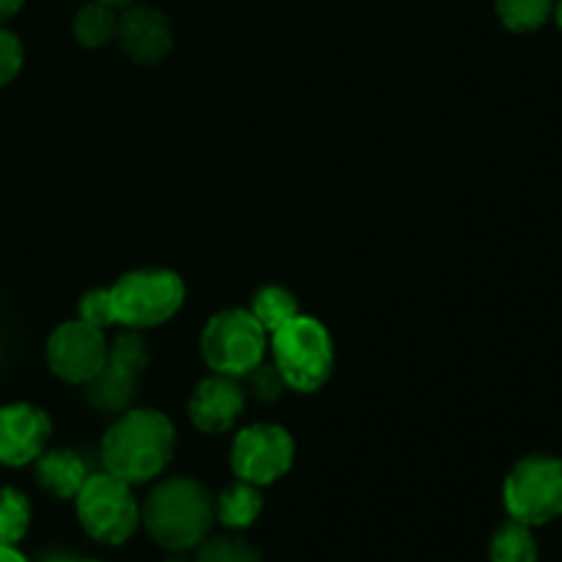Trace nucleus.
I'll return each mask as SVG.
<instances>
[{
	"mask_svg": "<svg viewBox=\"0 0 562 562\" xmlns=\"http://www.w3.org/2000/svg\"><path fill=\"white\" fill-rule=\"evenodd\" d=\"M176 450V428L157 409L121 412L102 439L104 472L130 486L154 481L168 470Z\"/></svg>",
	"mask_w": 562,
	"mask_h": 562,
	"instance_id": "f257e3e1",
	"label": "nucleus"
},
{
	"mask_svg": "<svg viewBox=\"0 0 562 562\" xmlns=\"http://www.w3.org/2000/svg\"><path fill=\"white\" fill-rule=\"evenodd\" d=\"M217 521L214 497L195 477H168L157 483L140 505V525L168 552H192L201 547Z\"/></svg>",
	"mask_w": 562,
	"mask_h": 562,
	"instance_id": "f03ea898",
	"label": "nucleus"
},
{
	"mask_svg": "<svg viewBox=\"0 0 562 562\" xmlns=\"http://www.w3.org/2000/svg\"><path fill=\"white\" fill-rule=\"evenodd\" d=\"M269 355L285 387L294 393H316L333 376V335L318 318L305 316V313L269 335Z\"/></svg>",
	"mask_w": 562,
	"mask_h": 562,
	"instance_id": "7ed1b4c3",
	"label": "nucleus"
},
{
	"mask_svg": "<svg viewBox=\"0 0 562 562\" xmlns=\"http://www.w3.org/2000/svg\"><path fill=\"white\" fill-rule=\"evenodd\" d=\"M187 296L184 280L170 269L148 267L126 272L110 285L115 324L126 329H151L170 322L181 311Z\"/></svg>",
	"mask_w": 562,
	"mask_h": 562,
	"instance_id": "20e7f679",
	"label": "nucleus"
},
{
	"mask_svg": "<svg viewBox=\"0 0 562 562\" xmlns=\"http://www.w3.org/2000/svg\"><path fill=\"white\" fill-rule=\"evenodd\" d=\"M269 351V333L245 307L220 311L206 322L201 333L203 362L212 373L245 379L256 371Z\"/></svg>",
	"mask_w": 562,
	"mask_h": 562,
	"instance_id": "39448f33",
	"label": "nucleus"
},
{
	"mask_svg": "<svg viewBox=\"0 0 562 562\" xmlns=\"http://www.w3.org/2000/svg\"><path fill=\"white\" fill-rule=\"evenodd\" d=\"M75 508L82 530L108 547H121L140 527V505L132 486L110 472L88 475L86 486L75 497Z\"/></svg>",
	"mask_w": 562,
	"mask_h": 562,
	"instance_id": "423d86ee",
	"label": "nucleus"
},
{
	"mask_svg": "<svg viewBox=\"0 0 562 562\" xmlns=\"http://www.w3.org/2000/svg\"><path fill=\"white\" fill-rule=\"evenodd\" d=\"M503 505L510 519L541 527L562 516V459L536 453L514 464L503 483Z\"/></svg>",
	"mask_w": 562,
	"mask_h": 562,
	"instance_id": "0eeeda50",
	"label": "nucleus"
},
{
	"mask_svg": "<svg viewBox=\"0 0 562 562\" xmlns=\"http://www.w3.org/2000/svg\"><path fill=\"white\" fill-rule=\"evenodd\" d=\"M294 453L296 445L283 426L258 423L236 434L231 445V470L236 481H247L258 488L272 486L289 475L294 467Z\"/></svg>",
	"mask_w": 562,
	"mask_h": 562,
	"instance_id": "6e6552de",
	"label": "nucleus"
},
{
	"mask_svg": "<svg viewBox=\"0 0 562 562\" xmlns=\"http://www.w3.org/2000/svg\"><path fill=\"white\" fill-rule=\"evenodd\" d=\"M148 360H151V355H148L140 333H135V329L121 333L110 344L102 371L88 382V401L99 412H113V415L130 409L137 393V379L146 371Z\"/></svg>",
	"mask_w": 562,
	"mask_h": 562,
	"instance_id": "1a4fd4ad",
	"label": "nucleus"
},
{
	"mask_svg": "<svg viewBox=\"0 0 562 562\" xmlns=\"http://www.w3.org/2000/svg\"><path fill=\"white\" fill-rule=\"evenodd\" d=\"M104 329L91 327L82 318L55 327L47 338V366L69 384H88L108 360Z\"/></svg>",
	"mask_w": 562,
	"mask_h": 562,
	"instance_id": "9d476101",
	"label": "nucleus"
},
{
	"mask_svg": "<svg viewBox=\"0 0 562 562\" xmlns=\"http://www.w3.org/2000/svg\"><path fill=\"white\" fill-rule=\"evenodd\" d=\"M115 44L132 64L157 66L173 49V27L168 16L154 5L132 3L119 14Z\"/></svg>",
	"mask_w": 562,
	"mask_h": 562,
	"instance_id": "9b49d317",
	"label": "nucleus"
},
{
	"mask_svg": "<svg viewBox=\"0 0 562 562\" xmlns=\"http://www.w3.org/2000/svg\"><path fill=\"white\" fill-rule=\"evenodd\" d=\"M53 423L33 404L0 406V464L27 467L47 450Z\"/></svg>",
	"mask_w": 562,
	"mask_h": 562,
	"instance_id": "f8f14e48",
	"label": "nucleus"
},
{
	"mask_svg": "<svg viewBox=\"0 0 562 562\" xmlns=\"http://www.w3.org/2000/svg\"><path fill=\"white\" fill-rule=\"evenodd\" d=\"M247 395L239 379L220 376L212 373L203 379L190 398V420L198 431L203 434H225L228 428L236 426L241 415H245Z\"/></svg>",
	"mask_w": 562,
	"mask_h": 562,
	"instance_id": "ddd939ff",
	"label": "nucleus"
},
{
	"mask_svg": "<svg viewBox=\"0 0 562 562\" xmlns=\"http://www.w3.org/2000/svg\"><path fill=\"white\" fill-rule=\"evenodd\" d=\"M36 483L58 499H75L88 481V464L75 450H44L36 461Z\"/></svg>",
	"mask_w": 562,
	"mask_h": 562,
	"instance_id": "4468645a",
	"label": "nucleus"
},
{
	"mask_svg": "<svg viewBox=\"0 0 562 562\" xmlns=\"http://www.w3.org/2000/svg\"><path fill=\"white\" fill-rule=\"evenodd\" d=\"M263 514V497L261 488L252 486L247 481H236L234 486L225 488L217 499H214V516L225 530H247L256 525Z\"/></svg>",
	"mask_w": 562,
	"mask_h": 562,
	"instance_id": "2eb2a0df",
	"label": "nucleus"
},
{
	"mask_svg": "<svg viewBox=\"0 0 562 562\" xmlns=\"http://www.w3.org/2000/svg\"><path fill=\"white\" fill-rule=\"evenodd\" d=\"M488 560L492 562H538V541L532 527L508 519L494 530L488 543Z\"/></svg>",
	"mask_w": 562,
	"mask_h": 562,
	"instance_id": "dca6fc26",
	"label": "nucleus"
},
{
	"mask_svg": "<svg viewBox=\"0 0 562 562\" xmlns=\"http://www.w3.org/2000/svg\"><path fill=\"white\" fill-rule=\"evenodd\" d=\"M247 311L258 318L263 329L269 335L278 327H283L285 322H291L294 316H300V307H296V296L291 294L283 285H263L252 294V302Z\"/></svg>",
	"mask_w": 562,
	"mask_h": 562,
	"instance_id": "f3484780",
	"label": "nucleus"
},
{
	"mask_svg": "<svg viewBox=\"0 0 562 562\" xmlns=\"http://www.w3.org/2000/svg\"><path fill=\"white\" fill-rule=\"evenodd\" d=\"M75 38L88 49H99L104 44L115 42V27H119V14L110 5L91 0L82 5L75 16Z\"/></svg>",
	"mask_w": 562,
	"mask_h": 562,
	"instance_id": "a211bd4d",
	"label": "nucleus"
},
{
	"mask_svg": "<svg viewBox=\"0 0 562 562\" xmlns=\"http://www.w3.org/2000/svg\"><path fill=\"white\" fill-rule=\"evenodd\" d=\"M558 0H494L499 22L514 33H532L547 25Z\"/></svg>",
	"mask_w": 562,
	"mask_h": 562,
	"instance_id": "6ab92c4d",
	"label": "nucleus"
},
{
	"mask_svg": "<svg viewBox=\"0 0 562 562\" xmlns=\"http://www.w3.org/2000/svg\"><path fill=\"white\" fill-rule=\"evenodd\" d=\"M31 527V503L16 488H0V547H16Z\"/></svg>",
	"mask_w": 562,
	"mask_h": 562,
	"instance_id": "aec40b11",
	"label": "nucleus"
},
{
	"mask_svg": "<svg viewBox=\"0 0 562 562\" xmlns=\"http://www.w3.org/2000/svg\"><path fill=\"white\" fill-rule=\"evenodd\" d=\"M192 562H263L261 552L241 536H209Z\"/></svg>",
	"mask_w": 562,
	"mask_h": 562,
	"instance_id": "412c9836",
	"label": "nucleus"
},
{
	"mask_svg": "<svg viewBox=\"0 0 562 562\" xmlns=\"http://www.w3.org/2000/svg\"><path fill=\"white\" fill-rule=\"evenodd\" d=\"M77 318L99 329H108L115 324V307L110 300V289H93L77 305Z\"/></svg>",
	"mask_w": 562,
	"mask_h": 562,
	"instance_id": "4be33fe9",
	"label": "nucleus"
},
{
	"mask_svg": "<svg viewBox=\"0 0 562 562\" xmlns=\"http://www.w3.org/2000/svg\"><path fill=\"white\" fill-rule=\"evenodd\" d=\"M22 60H25V49L16 33L0 25V88L9 86L16 75L22 71Z\"/></svg>",
	"mask_w": 562,
	"mask_h": 562,
	"instance_id": "5701e85b",
	"label": "nucleus"
},
{
	"mask_svg": "<svg viewBox=\"0 0 562 562\" xmlns=\"http://www.w3.org/2000/svg\"><path fill=\"white\" fill-rule=\"evenodd\" d=\"M245 379H250L252 390H256V395L261 401L280 398V393H283V387H285V382H283V379H280L278 368L267 366V362H261V366H258L256 371L247 373Z\"/></svg>",
	"mask_w": 562,
	"mask_h": 562,
	"instance_id": "b1692460",
	"label": "nucleus"
},
{
	"mask_svg": "<svg viewBox=\"0 0 562 562\" xmlns=\"http://www.w3.org/2000/svg\"><path fill=\"white\" fill-rule=\"evenodd\" d=\"M22 5H25V0H0V25H3L5 20H11Z\"/></svg>",
	"mask_w": 562,
	"mask_h": 562,
	"instance_id": "393cba45",
	"label": "nucleus"
},
{
	"mask_svg": "<svg viewBox=\"0 0 562 562\" xmlns=\"http://www.w3.org/2000/svg\"><path fill=\"white\" fill-rule=\"evenodd\" d=\"M0 562H27V558L16 547H0Z\"/></svg>",
	"mask_w": 562,
	"mask_h": 562,
	"instance_id": "a878e982",
	"label": "nucleus"
},
{
	"mask_svg": "<svg viewBox=\"0 0 562 562\" xmlns=\"http://www.w3.org/2000/svg\"><path fill=\"white\" fill-rule=\"evenodd\" d=\"M97 3L110 5V9H126V5H132L135 0H97Z\"/></svg>",
	"mask_w": 562,
	"mask_h": 562,
	"instance_id": "bb28decb",
	"label": "nucleus"
},
{
	"mask_svg": "<svg viewBox=\"0 0 562 562\" xmlns=\"http://www.w3.org/2000/svg\"><path fill=\"white\" fill-rule=\"evenodd\" d=\"M554 20H558V25H560V31H562V0H558V3H554Z\"/></svg>",
	"mask_w": 562,
	"mask_h": 562,
	"instance_id": "cd10ccee",
	"label": "nucleus"
},
{
	"mask_svg": "<svg viewBox=\"0 0 562 562\" xmlns=\"http://www.w3.org/2000/svg\"><path fill=\"white\" fill-rule=\"evenodd\" d=\"M162 562H192V560L181 558V554H179V552H170V558H168V560H162Z\"/></svg>",
	"mask_w": 562,
	"mask_h": 562,
	"instance_id": "c85d7f7f",
	"label": "nucleus"
},
{
	"mask_svg": "<svg viewBox=\"0 0 562 562\" xmlns=\"http://www.w3.org/2000/svg\"><path fill=\"white\" fill-rule=\"evenodd\" d=\"M44 562H75L71 558H60V554H55V558H47Z\"/></svg>",
	"mask_w": 562,
	"mask_h": 562,
	"instance_id": "c756f323",
	"label": "nucleus"
},
{
	"mask_svg": "<svg viewBox=\"0 0 562 562\" xmlns=\"http://www.w3.org/2000/svg\"><path fill=\"white\" fill-rule=\"evenodd\" d=\"M75 562H99V560H75Z\"/></svg>",
	"mask_w": 562,
	"mask_h": 562,
	"instance_id": "7c9ffc66",
	"label": "nucleus"
}]
</instances>
